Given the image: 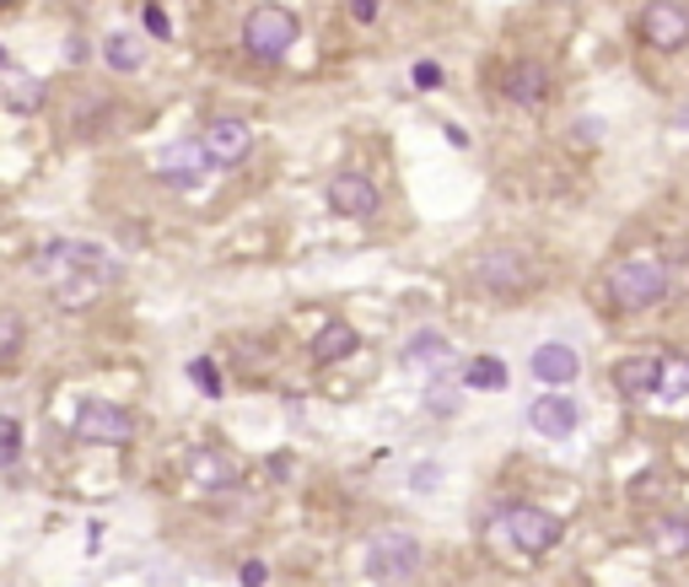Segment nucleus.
Segmentation results:
<instances>
[{
    "mask_svg": "<svg viewBox=\"0 0 689 587\" xmlns=\"http://www.w3.org/2000/svg\"><path fill=\"white\" fill-rule=\"evenodd\" d=\"M668 297V264L641 254V260H620L604 275V302L615 313H646Z\"/></svg>",
    "mask_w": 689,
    "mask_h": 587,
    "instance_id": "2",
    "label": "nucleus"
},
{
    "mask_svg": "<svg viewBox=\"0 0 689 587\" xmlns=\"http://www.w3.org/2000/svg\"><path fill=\"white\" fill-rule=\"evenodd\" d=\"M576 372H582V361H576V350H571V345H555V339H550V345H539V350H533V378H539V383L565 389Z\"/></svg>",
    "mask_w": 689,
    "mask_h": 587,
    "instance_id": "15",
    "label": "nucleus"
},
{
    "mask_svg": "<svg viewBox=\"0 0 689 587\" xmlns=\"http://www.w3.org/2000/svg\"><path fill=\"white\" fill-rule=\"evenodd\" d=\"M528 421H533V431H544V437H555V442H561V437L576 431V421H582V415H576V399L550 393V399H533V404H528Z\"/></svg>",
    "mask_w": 689,
    "mask_h": 587,
    "instance_id": "11",
    "label": "nucleus"
},
{
    "mask_svg": "<svg viewBox=\"0 0 689 587\" xmlns=\"http://www.w3.org/2000/svg\"><path fill=\"white\" fill-rule=\"evenodd\" d=\"M657 550H663V555H685L689 550V518L657 522Z\"/></svg>",
    "mask_w": 689,
    "mask_h": 587,
    "instance_id": "23",
    "label": "nucleus"
},
{
    "mask_svg": "<svg viewBox=\"0 0 689 587\" xmlns=\"http://www.w3.org/2000/svg\"><path fill=\"white\" fill-rule=\"evenodd\" d=\"M188 378H194V383H199V389L210 393V399H216V393H221V372H216V367H210V361H194V367H188Z\"/></svg>",
    "mask_w": 689,
    "mask_h": 587,
    "instance_id": "27",
    "label": "nucleus"
},
{
    "mask_svg": "<svg viewBox=\"0 0 689 587\" xmlns=\"http://www.w3.org/2000/svg\"><path fill=\"white\" fill-rule=\"evenodd\" d=\"M657 399L668 404H685L689 399V356L685 350H657Z\"/></svg>",
    "mask_w": 689,
    "mask_h": 587,
    "instance_id": "17",
    "label": "nucleus"
},
{
    "mask_svg": "<svg viewBox=\"0 0 689 587\" xmlns=\"http://www.w3.org/2000/svg\"><path fill=\"white\" fill-rule=\"evenodd\" d=\"M0 5H11V0H0Z\"/></svg>",
    "mask_w": 689,
    "mask_h": 587,
    "instance_id": "32",
    "label": "nucleus"
},
{
    "mask_svg": "<svg viewBox=\"0 0 689 587\" xmlns=\"http://www.w3.org/2000/svg\"><path fill=\"white\" fill-rule=\"evenodd\" d=\"M129 437H135V415H129L125 404L87 399L76 410V442H87V448H125Z\"/></svg>",
    "mask_w": 689,
    "mask_h": 587,
    "instance_id": "4",
    "label": "nucleus"
},
{
    "mask_svg": "<svg viewBox=\"0 0 689 587\" xmlns=\"http://www.w3.org/2000/svg\"><path fill=\"white\" fill-rule=\"evenodd\" d=\"M140 22H146L151 38H173V22L162 16V5H140Z\"/></svg>",
    "mask_w": 689,
    "mask_h": 587,
    "instance_id": "26",
    "label": "nucleus"
},
{
    "mask_svg": "<svg viewBox=\"0 0 689 587\" xmlns=\"http://www.w3.org/2000/svg\"><path fill=\"white\" fill-rule=\"evenodd\" d=\"M356 345H361V339H356V329H351V324H340V319H334V324H323V329H318L313 356L323 361V367H329V361H345V356H356Z\"/></svg>",
    "mask_w": 689,
    "mask_h": 587,
    "instance_id": "18",
    "label": "nucleus"
},
{
    "mask_svg": "<svg viewBox=\"0 0 689 587\" xmlns=\"http://www.w3.org/2000/svg\"><path fill=\"white\" fill-rule=\"evenodd\" d=\"M22 458V421L0 415V469H11Z\"/></svg>",
    "mask_w": 689,
    "mask_h": 587,
    "instance_id": "24",
    "label": "nucleus"
},
{
    "mask_svg": "<svg viewBox=\"0 0 689 587\" xmlns=\"http://www.w3.org/2000/svg\"><path fill=\"white\" fill-rule=\"evenodd\" d=\"M329 205H334L340 216H356V221H367V216H377L382 195H377V184L367 179V173H340V179L329 184Z\"/></svg>",
    "mask_w": 689,
    "mask_h": 587,
    "instance_id": "10",
    "label": "nucleus"
},
{
    "mask_svg": "<svg viewBox=\"0 0 689 587\" xmlns=\"http://www.w3.org/2000/svg\"><path fill=\"white\" fill-rule=\"evenodd\" d=\"M264 577H269L264 561H249V566H243V587H264Z\"/></svg>",
    "mask_w": 689,
    "mask_h": 587,
    "instance_id": "29",
    "label": "nucleus"
},
{
    "mask_svg": "<svg viewBox=\"0 0 689 587\" xmlns=\"http://www.w3.org/2000/svg\"><path fill=\"white\" fill-rule=\"evenodd\" d=\"M103 60H108L114 70H140V60H146V55H140V44H135L129 33H108V44H103Z\"/></svg>",
    "mask_w": 689,
    "mask_h": 587,
    "instance_id": "20",
    "label": "nucleus"
},
{
    "mask_svg": "<svg viewBox=\"0 0 689 587\" xmlns=\"http://www.w3.org/2000/svg\"><path fill=\"white\" fill-rule=\"evenodd\" d=\"M437 81H441V66H432V60L415 66V87H437Z\"/></svg>",
    "mask_w": 689,
    "mask_h": 587,
    "instance_id": "28",
    "label": "nucleus"
},
{
    "mask_svg": "<svg viewBox=\"0 0 689 587\" xmlns=\"http://www.w3.org/2000/svg\"><path fill=\"white\" fill-rule=\"evenodd\" d=\"M351 16L356 22H377V0H351Z\"/></svg>",
    "mask_w": 689,
    "mask_h": 587,
    "instance_id": "30",
    "label": "nucleus"
},
{
    "mask_svg": "<svg viewBox=\"0 0 689 587\" xmlns=\"http://www.w3.org/2000/svg\"><path fill=\"white\" fill-rule=\"evenodd\" d=\"M469 280L491 297H517L533 286V269H528V254H517V249H485L469 264Z\"/></svg>",
    "mask_w": 689,
    "mask_h": 587,
    "instance_id": "5",
    "label": "nucleus"
},
{
    "mask_svg": "<svg viewBox=\"0 0 689 587\" xmlns=\"http://www.w3.org/2000/svg\"><path fill=\"white\" fill-rule=\"evenodd\" d=\"M291 44H297V16L286 5H275V0L253 5L249 22H243V49L253 60H280Z\"/></svg>",
    "mask_w": 689,
    "mask_h": 587,
    "instance_id": "3",
    "label": "nucleus"
},
{
    "mask_svg": "<svg viewBox=\"0 0 689 587\" xmlns=\"http://www.w3.org/2000/svg\"><path fill=\"white\" fill-rule=\"evenodd\" d=\"M0 70H5V49H0Z\"/></svg>",
    "mask_w": 689,
    "mask_h": 587,
    "instance_id": "31",
    "label": "nucleus"
},
{
    "mask_svg": "<svg viewBox=\"0 0 689 587\" xmlns=\"http://www.w3.org/2000/svg\"><path fill=\"white\" fill-rule=\"evenodd\" d=\"M441 356H447V339H441V334H432V329H421V334L404 345V361H415V367H426V361L437 367Z\"/></svg>",
    "mask_w": 689,
    "mask_h": 587,
    "instance_id": "22",
    "label": "nucleus"
},
{
    "mask_svg": "<svg viewBox=\"0 0 689 587\" xmlns=\"http://www.w3.org/2000/svg\"><path fill=\"white\" fill-rule=\"evenodd\" d=\"M463 383H469V389H502L506 367L496 361V356H474V361L463 367Z\"/></svg>",
    "mask_w": 689,
    "mask_h": 587,
    "instance_id": "21",
    "label": "nucleus"
},
{
    "mask_svg": "<svg viewBox=\"0 0 689 587\" xmlns=\"http://www.w3.org/2000/svg\"><path fill=\"white\" fill-rule=\"evenodd\" d=\"M615 389L625 393V399H646V393L657 389V350L625 356V361L615 367Z\"/></svg>",
    "mask_w": 689,
    "mask_h": 587,
    "instance_id": "16",
    "label": "nucleus"
},
{
    "mask_svg": "<svg viewBox=\"0 0 689 587\" xmlns=\"http://www.w3.org/2000/svg\"><path fill=\"white\" fill-rule=\"evenodd\" d=\"M205 168H210V162H205V151H199V146H173V151L157 162V173H162V184H168V189H194Z\"/></svg>",
    "mask_w": 689,
    "mask_h": 587,
    "instance_id": "14",
    "label": "nucleus"
},
{
    "mask_svg": "<svg viewBox=\"0 0 689 587\" xmlns=\"http://www.w3.org/2000/svg\"><path fill=\"white\" fill-rule=\"evenodd\" d=\"M502 533L523 555H550V550L561 544V518H550V513H539V507H506Z\"/></svg>",
    "mask_w": 689,
    "mask_h": 587,
    "instance_id": "6",
    "label": "nucleus"
},
{
    "mask_svg": "<svg viewBox=\"0 0 689 587\" xmlns=\"http://www.w3.org/2000/svg\"><path fill=\"white\" fill-rule=\"evenodd\" d=\"M33 269H38V280L55 286V297H60L65 308H87L114 280L119 264L108 260L97 243H49V249H38Z\"/></svg>",
    "mask_w": 689,
    "mask_h": 587,
    "instance_id": "1",
    "label": "nucleus"
},
{
    "mask_svg": "<svg viewBox=\"0 0 689 587\" xmlns=\"http://www.w3.org/2000/svg\"><path fill=\"white\" fill-rule=\"evenodd\" d=\"M199 151H205L210 168H238L253 151V130L243 119H210L205 135H199Z\"/></svg>",
    "mask_w": 689,
    "mask_h": 587,
    "instance_id": "9",
    "label": "nucleus"
},
{
    "mask_svg": "<svg viewBox=\"0 0 689 587\" xmlns=\"http://www.w3.org/2000/svg\"><path fill=\"white\" fill-rule=\"evenodd\" d=\"M506 97L523 103V108H544V97H550V70L533 66V60H517V66L506 70Z\"/></svg>",
    "mask_w": 689,
    "mask_h": 587,
    "instance_id": "12",
    "label": "nucleus"
},
{
    "mask_svg": "<svg viewBox=\"0 0 689 587\" xmlns=\"http://www.w3.org/2000/svg\"><path fill=\"white\" fill-rule=\"evenodd\" d=\"M22 350V319L16 313H0V361H11Z\"/></svg>",
    "mask_w": 689,
    "mask_h": 587,
    "instance_id": "25",
    "label": "nucleus"
},
{
    "mask_svg": "<svg viewBox=\"0 0 689 587\" xmlns=\"http://www.w3.org/2000/svg\"><path fill=\"white\" fill-rule=\"evenodd\" d=\"M5 108H11V114H38V108H44V81H38V76H22V81H11V92H5Z\"/></svg>",
    "mask_w": 689,
    "mask_h": 587,
    "instance_id": "19",
    "label": "nucleus"
},
{
    "mask_svg": "<svg viewBox=\"0 0 689 587\" xmlns=\"http://www.w3.org/2000/svg\"><path fill=\"white\" fill-rule=\"evenodd\" d=\"M367 572L372 577H415L421 572V544L410 533H399V528L377 533L367 544Z\"/></svg>",
    "mask_w": 689,
    "mask_h": 587,
    "instance_id": "8",
    "label": "nucleus"
},
{
    "mask_svg": "<svg viewBox=\"0 0 689 587\" xmlns=\"http://www.w3.org/2000/svg\"><path fill=\"white\" fill-rule=\"evenodd\" d=\"M641 38H646L652 49H663V55L685 49L689 44V5H679V0H646V5H641Z\"/></svg>",
    "mask_w": 689,
    "mask_h": 587,
    "instance_id": "7",
    "label": "nucleus"
},
{
    "mask_svg": "<svg viewBox=\"0 0 689 587\" xmlns=\"http://www.w3.org/2000/svg\"><path fill=\"white\" fill-rule=\"evenodd\" d=\"M188 480L205 485V491H227V485H238V463L227 453H216V448H194L188 453Z\"/></svg>",
    "mask_w": 689,
    "mask_h": 587,
    "instance_id": "13",
    "label": "nucleus"
}]
</instances>
